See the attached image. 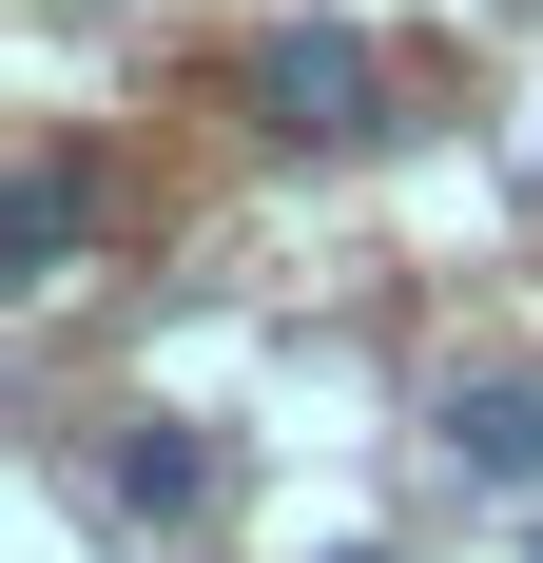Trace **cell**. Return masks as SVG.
I'll list each match as a JSON object with an SVG mask.
<instances>
[{"label": "cell", "instance_id": "obj_1", "mask_svg": "<svg viewBox=\"0 0 543 563\" xmlns=\"http://www.w3.org/2000/svg\"><path fill=\"white\" fill-rule=\"evenodd\" d=\"M272 117H291V136H350V117H369V58L291 40V58H272Z\"/></svg>", "mask_w": 543, "mask_h": 563}]
</instances>
